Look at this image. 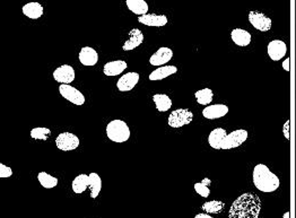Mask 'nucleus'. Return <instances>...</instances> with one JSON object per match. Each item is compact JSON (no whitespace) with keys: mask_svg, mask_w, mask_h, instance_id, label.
<instances>
[{"mask_svg":"<svg viewBox=\"0 0 296 218\" xmlns=\"http://www.w3.org/2000/svg\"><path fill=\"white\" fill-rule=\"evenodd\" d=\"M261 211L259 196L245 192L232 203L228 218H258Z\"/></svg>","mask_w":296,"mask_h":218,"instance_id":"f257e3e1","label":"nucleus"},{"mask_svg":"<svg viewBox=\"0 0 296 218\" xmlns=\"http://www.w3.org/2000/svg\"><path fill=\"white\" fill-rule=\"evenodd\" d=\"M254 178L255 187L262 192H274L280 186L278 177L269 169L265 164H257L254 167Z\"/></svg>","mask_w":296,"mask_h":218,"instance_id":"f03ea898","label":"nucleus"},{"mask_svg":"<svg viewBox=\"0 0 296 218\" xmlns=\"http://www.w3.org/2000/svg\"><path fill=\"white\" fill-rule=\"evenodd\" d=\"M107 136L114 143H125L130 138V129L125 121L116 119L108 123Z\"/></svg>","mask_w":296,"mask_h":218,"instance_id":"7ed1b4c3","label":"nucleus"},{"mask_svg":"<svg viewBox=\"0 0 296 218\" xmlns=\"http://www.w3.org/2000/svg\"><path fill=\"white\" fill-rule=\"evenodd\" d=\"M193 119V113L189 109H178L169 115V125L172 128H181L189 124Z\"/></svg>","mask_w":296,"mask_h":218,"instance_id":"20e7f679","label":"nucleus"},{"mask_svg":"<svg viewBox=\"0 0 296 218\" xmlns=\"http://www.w3.org/2000/svg\"><path fill=\"white\" fill-rule=\"evenodd\" d=\"M248 132L244 129H237L235 132H232L224 138L221 149H232L240 147L242 144H244L248 139Z\"/></svg>","mask_w":296,"mask_h":218,"instance_id":"39448f33","label":"nucleus"},{"mask_svg":"<svg viewBox=\"0 0 296 218\" xmlns=\"http://www.w3.org/2000/svg\"><path fill=\"white\" fill-rule=\"evenodd\" d=\"M56 145L60 151L70 152L79 146V138L71 133H61L56 138Z\"/></svg>","mask_w":296,"mask_h":218,"instance_id":"423d86ee","label":"nucleus"},{"mask_svg":"<svg viewBox=\"0 0 296 218\" xmlns=\"http://www.w3.org/2000/svg\"><path fill=\"white\" fill-rule=\"evenodd\" d=\"M59 93L64 99L75 105H83L85 103V96L82 92H79L70 84H61L59 86Z\"/></svg>","mask_w":296,"mask_h":218,"instance_id":"0eeeda50","label":"nucleus"},{"mask_svg":"<svg viewBox=\"0 0 296 218\" xmlns=\"http://www.w3.org/2000/svg\"><path fill=\"white\" fill-rule=\"evenodd\" d=\"M249 22L252 26L261 32H268L273 25L271 18L258 11H251L249 13Z\"/></svg>","mask_w":296,"mask_h":218,"instance_id":"6e6552de","label":"nucleus"},{"mask_svg":"<svg viewBox=\"0 0 296 218\" xmlns=\"http://www.w3.org/2000/svg\"><path fill=\"white\" fill-rule=\"evenodd\" d=\"M75 69L69 65H63L54 71V78L61 84H70L75 80Z\"/></svg>","mask_w":296,"mask_h":218,"instance_id":"1a4fd4ad","label":"nucleus"},{"mask_svg":"<svg viewBox=\"0 0 296 218\" xmlns=\"http://www.w3.org/2000/svg\"><path fill=\"white\" fill-rule=\"evenodd\" d=\"M138 81H139V74L131 71L120 77V79L117 83V87L120 92H130L131 90L135 89Z\"/></svg>","mask_w":296,"mask_h":218,"instance_id":"9d476101","label":"nucleus"},{"mask_svg":"<svg viewBox=\"0 0 296 218\" xmlns=\"http://www.w3.org/2000/svg\"><path fill=\"white\" fill-rule=\"evenodd\" d=\"M287 52V46L281 40H273L268 45V56L271 60L278 61L286 56Z\"/></svg>","mask_w":296,"mask_h":218,"instance_id":"9b49d317","label":"nucleus"},{"mask_svg":"<svg viewBox=\"0 0 296 218\" xmlns=\"http://www.w3.org/2000/svg\"><path fill=\"white\" fill-rule=\"evenodd\" d=\"M173 57V51L168 47H162L157 50L154 55L150 58V64L152 66H163L172 59Z\"/></svg>","mask_w":296,"mask_h":218,"instance_id":"f8f14e48","label":"nucleus"},{"mask_svg":"<svg viewBox=\"0 0 296 218\" xmlns=\"http://www.w3.org/2000/svg\"><path fill=\"white\" fill-rule=\"evenodd\" d=\"M168 17L165 15H157V14H145L138 17V22L151 27H163L168 24Z\"/></svg>","mask_w":296,"mask_h":218,"instance_id":"ddd939ff","label":"nucleus"},{"mask_svg":"<svg viewBox=\"0 0 296 218\" xmlns=\"http://www.w3.org/2000/svg\"><path fill=\"white\" fill-rule=\"evenodd\" d=\"M228 113V106L225 104H214L207 105L206 108L203 110L204 118L208 120H215L225 117Z\"/></svg>","mask_w":296,"mask_h":218,"instance_id":"4468645a","label":"nucleus"},{"mask_svg":"<svg viewBox=\"0 0 296 218\" xmlns=\"http://www.w3.org/2000/svg\"><path fill=\"white\" fill-rule=\"evenodd\" d=\"M144 33L138 28H132V30L129 32L128 38L125 42V45L122 47L123 51H131L136 48L139 47L142 42H144Z\"/></svg>","mask_w":296,"mask_h":218,"instance_id":"2eb2a0df","label":"nucleus"},{"mask_svg":"<svg viewBox=\"0 0 296 218\" xmlns=\"http://www.w3.org/2000/svg\"><path fill=\"white\" fill-rule=\"evenodd\" d=\"M79 61L80 64L84 66H95L97 64L98 61V55L95 49L90 47H84L82 48V50L79 51Z\"/></svg>","mask_w":296,"mask_h":218,"instance_id":"dca6fc26","label":"nucleus"},{"mask_svg":"<svg viewBox=\"0 0 296 218\" xmlns=\"http://www.w3.org/2000/svg\"><path fill=\"white\" fill-rule=\"evenodd\" d=\"M22 12L24 15L30 19H39L43 13H44V8L42 5L37 2H31L27 3L23 6Z\"/></svg>","mask_w":296,"mask_h":218,"instance_id":"f3484780","label":"nucleus"},{"mask_svg":"<svg viewBox=\"0 0 296 218\" xmlns=\"http://www.w3.org/2000/svg\"><path fill=\"white\" fill-rule=\"evenodd\" d=\"M127 62L123 60L110 61L104 66L103 72L106 76H118L122 74V72L127 69Z\"/></svg>","mask_w":296,"mask_h":218,"instance_id":"a211bd4d","label":"nucleus"},{"mask_svg":"<svg viewBox=\"0 0 296 218\" xmlns=\"http://www.w3.org/2000/svg\"><path fill=\"white\" fill-rule=\"evenodd\" d=\"M232 41L238 47H248L251 43V34L243 28H234L231 32Z\"/></svg>","mask_w":296,"mask_h":218,"instance_id":"6ab92c4d","label":"nucleus"},{"mask_svg":"<svg viewBox=\"0 0 296 218\" xmlns=\"http://www.w3.org/2000/svg\"><path fill=\"white\" fill-rule=\"evenodd\" d=\"M176 71H178V68H176L175 66L160 67V68H157L156 70L151 72V74H150V80H153V81L162 80V79L166 78V77L176 74Z\"/></svg>","mask_w":296,"mask_h":218,"instance_id":"aec40b11","label":"nucleus"},{"mask_svg":"<svg viewBox=\"0 0 296 218\" xmlns=\"http://www.w3.org/2000/svg\"><path fill=\"white\" fill-rule=\"evenodd\" d=\"M226 130L223 128H216L208 136V144L214 149H221L222 143L226 136Z\"/></svg>","mask_w":296,"mask_h":218,"instance_id":"412c9836","label":"nucleus"},{"mask_svg":"<svg viewBox=\"0 0 296 218\" xmlns=\"http://www.w3.org/2000/svg\"><path fill=\"white\" fill-rule=\"evenodd\" d=\"M127 7L131 13L136 15H145L148 13V4L145 0H126Z\"/></svg>","mask_w":296,"mask_h":218,"instance_id":"4be33fe9","label":"nucleus"},{"mask_svg":"<svg viewBox=\"0 0 296 218\" xmlns=\"http://www.w3.org/2000/svg\"><path fill=\"white\" fill-rule=\"evenodd\" d=\"M89 183L88 188L90 190V197L95 199L100 195V192L102 190V180L97 173H90L88 174Z\"/></svg>","mask_w":296,"mask_h":218,"instance_id":"5701e85b","label":"nucleus"},{"mask_svg":"<svg viewBox=\"0 0 296 218\" xmlns=\"http://www.w3.org/2000/svg\"><path fill=\"white\" fill-rule=\"evenodd\" d=\"M156 110L160 112H166L172 108V100L166 94H155L153 96Z\"/></svg>","mask_w":296,"mask_h":218,"instance_id":"b1692460","label":"nucleus"},{"mask_svg":"<svg viewBox=\"0 0 296 218\" xmlns=\"http://www.w3.org/2000/svg\"><path fill=\"white\" fill-rule=\"evenodd\" d=\"M88 183H89V179L87 174H79V176L76 177L73 183H71V187H73V191L75 193H83L86 189L88 188Z\"/></svg>","mask_w":296,"mask_h":218,"instance_id":"393cba45","label":"nucleus"},{"mask_svg":"<svg viewBox=\"0 0 296 218\" xmlns=\"http://www.w3.org/2000/svg\"><path fill=\"white\" fill-rule=\"evenodd\" d=\"M224 207H225V203L221 200H212L205 202L202 206V209L207 212V214H219L222 212Z\"/></svg>","mask_w":296,"mask_h":218,"instance_id":"a878e982","label":"nucleus"},{"mask_svg":"<svg viewBox=\"0 0 296 218\" xmlns=\"http://www.w3.org/2000/svg\"><path fill=\"white\" fill-rule=\"evenodd\" d=\"M37 180H39L40 185L45 189H52L58 186V179L45 172H40L37 174Z\"/></svg>","mask_w":296,"mask_h":218,"instance_id":"bb28decb","label":"nucleus"},{"mask_svg":"<svg viewBox=\"0 0 296 218\" xmlns=\"http://www.w3.org/2000/svg\"><path fill=\"white\" fill-rule=\"evenodd\" d=\"M194 96L199 104L209 105L213 101L214 93L211 89H204V90H199L198 92H195Z\"/></svg>","mask_w":296,"mask_h":218,"instance_id":"cd10ccee","label":"nucleus"},{"mask_svg":"<svg viewBox=\"0 0 296 218\" xmlns=\"http://www.w3.org/2000/svg\"><path fill=\"white\" fill-rule=\"evenodd\" d=\"M211 183H212L211 179L205 178L202 182L194 183V191L203 198H208V196L211 195V190H209V186H211Z\"/></svg>","mask_w":296,"mask_h":218,"instance_id":"c85d7f7f","label":"nucleus"},{"mask_svg":"<svg viewBox=\"0 0 296 218\" xmlns=\"http://www.w3.org/2000/svg\"><path fill=\"white\" fill-rule=\"evenodd\" d=\"M31 137L33 139L37 140H47L51 136V130L49 128H43V127H37L33 128L31 130Z\"/></svg>","mask_w":296,"mask_h":218,"instance_id":"c756f323","label":"nucleus"},{"mask_svg":"<svg viewBox=\"0 0 296 218\" xmlns=\"http://www.w3.org/2000/svg\"><path fill=\"white\" fill-rule=\"evenodd\" d=\"M13 176V169L6 166L5 164L0 163V178H11Z\"/></svg>","mask_w":296,"mask_h":218,"instance_id":"7c9ffc66","label":"nucleus"},{"mask_svg":"<svg viewBox=\"0 0 296 218\" xmlns=\"http://www.w3.org/2000/svg\"><path fill=\"white\" fill-rule=\"evenodd\" d=\"M289 125H290V122H289V120H287L285 122L284 128H283V133H284V136H285L286 139H289L290 138L289 137Z\"/></svg>","mask_w":296,"mask_h":218,"instance_id":"2f4dec72","label":"nucleus"},{"mask_svg":"<svg viewBox=\"0 0 296 218\" xmlns=\"http://www.w3.org/2000/svg\"><path fill=\"white\" fill-rule=\"evenodd\" d=\"M290 60H289V58H287V59H286L284 62H283V68H284V70H286V71H289V69H290Z\"/></svg>","mask_w":296,"mask_h":218,"instance_id":"473e14b6","label":"nucleus"},{"mask_svg":"<svg viewBox=\"0 0 296 218\" xmlns=\"http://www.w3.org/2000/svg\"><path fill=\"white\" fill-rule=\"evenodd\" d=\"M194 218H213L209 214H205V212H202V214L195 215Z\"/></svg>","mask_w":296,"mask_h":218,"instance_id":"72a5a7b5","label":"nucleus"},{"mask_svg":"<svg viewBox=\"0 0 296 218\" xmlns=\"http://www.w3.org/2000/svg\"><path fill=\"white\" fill-rule=\"evenodd\" d=\"M290 217V214H289V211H287V212H285L284 214V216H283V218H289Z\"/></svg>","mask_w":296,"mask_h":218,"instance_id":"f704fd0d","label":"nucleus"}]
</instances>
